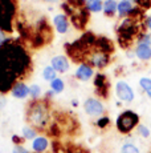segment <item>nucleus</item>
I'll use <instances>...</instances> for the list:
<instances>
[{
    "instance_id": "2eb2a0df",
    "label": "nucleus",
    "mask_w": 151,
    "mask_h": 153,
    "mask_svg": "<svg viewBox=\"0 0 151 153\" xmlns=\"http://www.w3.org/2000/svg\"><path fill=\"white\" fill-rule=\"evenodd\" d=\"M54 153H88V152L77 145H65V146L60 145V148H57Z\"/></svg>"
},
{
    "instance_id": "423d86ee",
    "label": "nucleus",
    "mask_w": 151,
    "mask_h": 153,
    "mask_svg": "<svg viewBox=\"0 0 151 153\" xmlns=\"http://www.w3.org/2000/svg\"><path fill=\"white\" fill-rule=\"evenodd\" d=\"M15 0H0V29L1 31H12V20L15 16Z\"/></svg>"
},
{
    "instance_id": "0eeeda50",
    "label": "nucleus",
    "mask_w": 151,
    "mask_h": 153,
    "mask_svg": "<svg viewBox=\"0 0 151 153\" xmlns=\"http://www.w3.org/2000/svg\"><path fill=\"white\" fill-rule=\"evenodd\" d=\"M139 117L138 114L134 113L133 111H125L123 113H121L117 119V128L118 131L122 133H129L130 131L135 128V125H138Z\"/></svg>"
},
{
    "instance_id": "4468645a",
    "label": "nucleus",
    "mask_w": 151,
    "mask_h": 153,
    "mask_svg": "<svg viewBox=\"0 0 151 153\" xmlns=\"http://www.w3.org/2000/svg\"><path fill=\"white\" fill-rule=\"evenodd\" d=\"M28 93H29V88H28L25 84H23V83L16 84L15 87H13V89H12V95L15 96V97H17V99H24Z\"/></svg>"
},
{
    "instance_id": "7c9ffc66",
    "label": "nucleus",
    "mask_w": 151,
    "mask_h": 153,
    "mask_svg": "<svg viewBox=\"0 0 151 153\" xmlns=\"http://www.w3.org/2000/svg\"><path fill=\"white\" fill-rule=\"evenodd\" d=\"M147 25H149V28L151 29V16L149 17V19H147Z\"/></svg>"
},
{
    "instance_id": "6e6552de",
    "label": "nucleus",
    "mask_w": 151,
    "mask_h": 153,
    "mask_svg": "<svg viewBox=\"0 0 151 153\" xmlns=\"http://www.w3.org/2000/svg\"><path fill=\"white\" fill-rule=\"evenodd\" d=\"M94 88H95V93L101 97H107V93H109V81H107L105 75H101L98 73L94 79Z\"/></svg>"
},
{
    "instance_id": "f8f14e48",
    "label": "nucleus",
    "mask_w": 151,
    "mask_h": 153,
    "mask_svg": "<svg viewBox=\"0 0 151 153\" xmlns=\"http://www.w3.org/2000/svg\"><path fill=\"white\" fill-rule=\"evenodd\" d=\"M76 76H77V79H80V80H82V81L89 80V79L93 76L92 67L86 65V64H81V65L78 67L77 72H76Z\"/></svg>"
},
{
    "instance_id": "a211bd4d",
    "label": "nucleus",
    "mask_w": 151,
    "mask_h": 153,
    "mask_svg": "<svg viewBox=\"0 0 151 153\" xmlns=\"http://www.w3.org/2000/svg\"><path fill=\"white\" fill-rule=\"evenodd\" d=\"M131 11H133L131 4H130V1H127V0H122L119 4H118V12H119L121 16H125V15L130 13Z\"/></svg>"
},
{
    "instance_id": "39448f33",
    "label": "nucleus",
    "mask_w": 151,
    "mask_h": 153,
    "mask_svg": "<svg viewBox=\"0 0 151 153\" xmlns=\"http://www.w3.org/2000/svg\"><path fill=\"white\" fill-rule=\"evenodd\" d=\"M139 31V19L136 16H129L118 28V42L122 48H127L133 43Z\"/></svg>"
},
{
    "instance_id": "aec40b11",
    "label": "nucleus",
    "mask_w": 151,
    "mask_h": 153,
    "mask_svg": "<svg viewBox=\"0 0 151 153\" xmlns=\"http://www.w3.org/2000/svg\"><path fill=\"white\" fill-rule=\"evenodd\" d=\"M43 75H44L45 80H49V81L56 80V69H54L53 67H46Z\"/></svg>"
},
{
    "instance_id": "dca6fc26",
    "label": "nucleus",
    "mask_w": 151,
    "mask_h": 153,
    "mask_svg": "<svg viewBox=\"0 0 151 153\" xmlns=\"http://www.w3.org/2000/svg\"><path fill=\"white\" fill-rule=\"evenodd\" d=\"M54 24L57 27V31L61 32V33H65L68 31V20L64 15H57L54 17Z\"/></svg>"
},
{
    "instance_id": "cd10ccee",
    "label": "nucleus",
    "mask_w": 151,
    "mask_h": 153,
    "mask_svg": "<svg viewBox=\"0 0 151 153\" xmlns=\"http://www.w3.org/2000/svg\"><path fill=\"white\" fill-rule=\"evenodd\" d=\"M98 126H101V128H103V126H106L107 124H109V119L107 117H102V119H100L98 120Z\"/></svg>"
},
{
    "instance_id": "c85d7f7f",
    "label": "nucleus",
    "mask_w": 151,
    "mask_h": 153,
    "mask_svg": "<svg viewBox=\"0 0 151 153\" xmlns=\"http://www.w3.org/2000/svg\"><path fill=\"white\" fill-rule=\"evenodd\" d=\"M13 153H29L27 151V149H24L23 146H15V149H13Z\"/></svg>"
},
{
    "instance_id": "9d476101",
    "label": "nucleus",
    "mask_w": 151,
    "mask_h": 153,
    "mask_svg": "<svg viewBox=\"0 0 151 153\" xmlns=\"http://www.w3.org/2000/svg\"><path fill=\"white\" fill-rule=\"evenodd\" d=\"M85 112L90 116H100L103 113V105L95 99H88L84 104Z\"/></svg>"
},
{
    "instance_id": "f03ea898",
    "label": "nucleus",
    "mask_w": 151,
    "mask_h": 153,
    "mask_svg": "<svg viewBox=\"0 0 151 153\" xmlns=\"http://www.w3.org/2000/svg\"><path fill=\"white\" fill-rule=\"evenodd\" d=\"M113 51L114 47L109 39L90 32L82 35L74 43L66 44V53L72 60L95 68L106 67Z\"/></svg>"
},
{
    "instance_id": "ddd939ff",
    "label": "nucleus",
    "mask_w": 151,
    "mask_h": 153,
    "mask_svg": "<svg viewBox=\"0 0 151 153\" xmlns=\"http://www.w3.org/2000/svg\"><path fill=\"white\" fill-rule=\"evenodd\" d=\"M135 53L141 60H149V59L151 57V48H150L149 44L141 43L138 47H136Z\"/></svg>"
},
{
    "instance_id": "a878e982",
    "label": "nucleus",
    "mask_w": 151,
    "mask_h": 153,
    "mask_svg": "<svg viewBox=\"0 0 151 153\" xmlns=\"http://www.w3.org/2000/svg\"><path fill=\"white\" fill-rule=\"evenodd\" d=\"M29 93H31V96L32 97H39L40 96V87L39 85H31L29 87Z\"/></svg>"
},
{
    "instance_id": "9b49d317",
    "label": "nucleus",
    "mask_w": 151,
    "mask_h": 153,
    "mask_svg": "<svg viewBox=\"0 0 151 153\" xmlns=\"http://www.w3.org/2000/svg\"><path fill=\"white\" fill-rule=\"evenodd\" d=\"M52 67L57 71V72H66L69 69V63L66 60V57L64 56H56L52 59Z\"/></svg>"
},
{
    "instance_id": "20e7f679",
    "label": "nucleus",
    "mask_w": 151,
    "mask_h": 153,
    "mask_svg": "<svg viewBox=\"0 0 151 153\" xmlns=\"http://www.w3.org/2000/svg\"><path fill=\"white\" fill-rule=\"evenodd\" d=\"M62 8L65 11V13L70 17L72 23H73L76 28H85L86 23L89 20V8L85 0H65L62 4Z\"/></svg>"
},
{
    "instance_id": "2f4dec72",
    "label": "nucleus",
    "mask_w": 151,
    "mask_h": 153,
    "mask_svg": "<svg viewBox=\"0 0 151 153\" xmlns=\"http://www.w3.org/2000/svg\"><path fill=\"white\" fill-rule=\"evenodd\" d=\"M44 1H48V3H54V1H59V0H44Z\"/></svg>"
},
{
    "instance_id": "5701e85b",
    "label": "nucleus",
    "mask_w": 151,
    "mask_h": 153,
    "mask_svg": "<svg viewBox=\"0 0 151 153\" xmlns=\"http://www.w3.org/2000/svg\"><path fill=\"white\" fill-rule=\"evenodd\" d=\"M51 87L54 92H62L64 91V81L61 79H56V80L51 81Z\"/></svg>"
},
{
    "instance_id": "f3484780",
    "label": "nucleus",
    "mask_w": 151,
    "mask_h": 153,
    "mask_svg": "<svg viewBox=\"0 0 151 153\" xmlns=\"http://www.w3.org/2000/svg\"><path fill=\"white\" fill-rule=\"evenodd\" d=\"M32 146H33L34 152L41 153V152H44L45 149L48 148V140H46L45 137H36V139L33 140Z\"/></svg>"
},
{
    "instance_id": "393cba45",
    "label": "nucleus",
    "mask_w": 151,
    "mask_h": 153,
    "mask_svg": "<svg viewBox=\"0 0 151 153\" xmlns=\"http://www.w3.org/2000/svg\"><path fill=\"white\" fill-rule=\"evenodd\" d=\"M23 134H24L25 139H34V136H36V132H34L33 128H29V126H27V128L23 129Z\"/></svg>"
},
{
    "instance_id": "c756f323",
    "label": "nucleus",
    "mask_w": 151,
    "mask_h": 153,
    "mask_svg": "<svg viewBox=\"0 0 151 153\" xmlns=\"http://www.w3.org/2000/svg\"><path fill=\"white\" fill-rule=\"evenodd\" d=\"M3 42H4V36H3L1 29H0V43H3Z\"/></svg>"
},
{
    "instance_id": "7ed1b4c3",
    "label": "nucleus",
    "mask_w": 151,
    "mask_h": 153,
    "mask_svg": "<svg viewBox=\"0 0 151 153\" xmlns=\"http://www.w3.org/2000/svg\"><path fill=\"white\" fill-rule=\"evenodd\" d=\"M27 121L36 129L45 131L51 124V112L45 101L33 100L27 108Z\"/></svg>"
},
{
    "instance_id": "bb28decb",
    "label": "nucleus",
    "mask_w": 151,
    "mask_h": 153,
    "mask_svg": "<svg viewBox=\"0 0 151 153\" xmlns=\"http://www.w3.org/2000/svg\"><path fill=\"white\" fill-rule=\"evenodd\" d=\"M139 133L142 134L143 137H149V134H150V131L146 128V126H143V125H141L139 126Z\"/></svg>"
},
{
    "instance_id": "f257e3e1",
    "label": "nucleus",
    "mask_w": 151,
    "mask_h": 153,
    "mask_svg": "<svg viewBox=\"0 0 151 153\" xmlns=\"http://www.w3.org/2000/svg\"><path fill=\"white\" fill-rule=\"evenodd\" d=\"M32 61L24 47L16 40L0 43V93L12 91L31 73Z\"/></svg>"
},
{
    "instance_id": "1a4fd4ad",
    "label": "nucleus",
    "mask_w": 151,
    "mask_h": 153,
    "mask_svg": "<svg viewBox=\"0 0 151 153\" xmlns=\"http://www.w3.org/2000/svg\"><path fill=\"white\" fill-rule=\"evenodd\" d=\"M115 92H117V96L123 101H133L134 99V92L130 88L129 84H126L125 81H119L115 87Z\"/></svg>"
},
{
    "instance_id": "412c9836",
    "label": "nucleus",
    "mask_w": 151,
    "mask_h": 153,
    "mask_svg": "<svg viewBox=\"0 0 151 153\" xmlns=\"http://www.w3.org/2000/svg\"><path fill=\"white\" fill-rule=\"evenodd\" d=\"M141 87L144 89V92L149 95V97L151 99V80L150 79H147V77H143V79H141Z\"/></svg>"
},
{
    "instance_id": "b1692460",
    "label": "nucleus",
    "mask_w": 151,
    "mask_h": 153,
    "mask_svg": "<svg viewBox=\"0 0 151 153\" xmlns=\"http://www.w3.org/2000/svg\"><path fill=\"white\" fill-rule=\"evenodd\" d=\"M122 153H139V151L133 144H125V145L122 146Z\"/></svg>"
},
{
    "instance_id": "6ab92c4d",
    "label": "nucleus",
    "mask_w": 151,
    "mask_h": 153,
    "mask_svg": "<svg viewBox=\"0 0 151 153\" xmlns=\"http://www.w3.org/2000/svg\"><path fill=\"white\" fill-rule=\"evenodd\" d=\"M115 10H118V4L114 1V0H106V1L103 3V11H105L106 15L114 13Z\"/></svg>"
},
{
    "instance_id": "4be33fe9",
    "label": "nucleus",
    "mask_w": 151,
    "mask_h": 153,
    "mask_svg": "<svg viewBox=\"0 0 151 153\" xmlns=\"http://www.w3.org/2000/svg\"><path fill=\"white\" fill-rule=\"evenodd\" d=\"M88 8L90 11H94V12H98L102 8V3L101 0H89L88 1Z\"/></svg>"
}]
</instances>
